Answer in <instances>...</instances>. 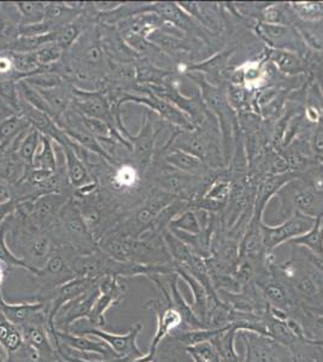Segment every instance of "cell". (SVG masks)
<instances>
[{
  "instance_id": "6da1fadb",
  "label": "cell",
  "mask_w": 323,
  "mask_h": 362,
  "mask_svg": "<svg viewBox=\"0 0 323 362\" xmlns=\"http://www.w3.org/2000/svg\"><path fill=\"white\" fill-rule=\"evenodd\" d=\"M57 245H64L74 250L78 255H87L98 250L97 240L82 220L78 204L74 198H70L63 206L57 225L51 232Z\"/></svg>"
},
{
  "instance_id": "7a4b0ae2",
  "label": "cell",
  "mask_w": 323,
  "mask_h": 362,
  "mask_svg": "<svg viewBox=\"0 0 323 362\" xmlns=\"http://www.w3.org/2000/svg\"><path fill=\"white\" fill-rule=\"evenodd\" d=\"M69 194L54 192L46 194L35 199H27L18 203L17 208L28 215L32 223L41 230L52 232L57 225L63 206L70 199Z\"/></svg>"
},
{
  "instance_id": "3957f363",
  "label": "cell",
  "mask_w": 323,
  "mask_h": 362,
  "mask_svg": "<svg viewBox=\"0 0 323 362\" xmlns=\"http://www.w3.org/2000/svg\"><path fill=\"white\" fill-rule=\"evenodd\" d=\"M143 329V322H136L126 334L109 332L99 327H88V329H71L70 332L80 336H90L97 337L105 341L111 349L114 350L117 358H123L126 361H131L134 358H141L143 350L138 346V337Z\"/></svg>"
},
{
  "instance_id": "277c9868",
  "label": "cell",
  "mask_w": 323,
  "mask_h": 362,
  "mask_svg": "<svg viewBox=\"0 0 323 362\" xmlns=\"http://www.w3.org/2000/svg\"><path fill=\"white\" fill-rule=\"evenodd\" d=\"M73 254H75V251L71 250L70 247L57 245L54 254L46 261V264L33 274L37 283L40 284L39 293L51 291L76 278L70 264Z\"/></svg>"
},
{
  "instance_id": "5b68a950",
  "label": "cell",
  "mask_w": 323,
  "mask_h": 362,
  "mask_svg": "<svg viewBox=\"0 0 323 362\" xmlns=\"http://www.w3.org/2000/svg\"><path fill=\"white\" fill-rule=\"evenodd\" d=\"M316 218L302 214L298 211H293L286 221H283L278 226H268L262 223L263 245L266 255L271 251L280 247L281 244L288 243L292 239L298 238L310 232L315 226Z\"/></svg>"
},
{
  "instance_id": "8992f818",
  "label": "cell",
  "mask_w": 323,
  "mask_h": 362,
  "mask_svg": "<svg viewBox=\"0 0 323 362\" xmlns=\"http://www.w3.org/2000/svg\"><path fill=\"white\" fill-rule=\"evenodd\" d=\"M75 112L90 119H100L109 124L116 134L122 136L117 129L110 105L102 90H81L73 86V104Z\"/></svg>"
},
{
  "instance_id": "52a82bcc",
  "label": "cell",
  "mask_w": 323,
  "mask_h": 362,
  "mask_svg": "<svg viewBox=\"0 0 323 362\" xmlns=\"http://www.w3.org/2000/svg\"><path fill=\"white\" fill-rule=\"evenodd\" d=\"M1 313L17 327L34 324L49 327V305L45 300H37V297L22 302L4 300L1 305Z\"/></svg>"
},
{
  "instance_id": "ba28073f",
  "label": "cell",
  "mask_w": 323,
  "mask_h": 362,
  "mask_svg": "<svg viewBox=\"0 0 323 362\" xmlns=\"http://www.w3.org/2000/svg\"><path fill=\"white\" fill-rule=\"evenodd\" d=\"M126 286L114 276H105L98 280V296L90 313V324L93 327L104 329L107 325L105 314L109 309L119 305L126 295Z\"/></svg>"
},
{
  "instance_id": "9c48e42d",
  "label": "cell",
  "mask_w": 323,
  "mask_h": 362,
  "mask_svg": "<svg viewBox=\"0 0 323 362\" xmlns=\"http://www.w3.org/2000/svg\"><path fill=\"white\" fill-rule=\"evenodd\" d=\"M256 286L263 298L271 308L280 310L292 317L298 309L299 303L288 288V285L278 279L271 272L266 276H261L256 280Z\"/></svg>"
},
{
  "instance_id": "30bf717a",
  "label": "cell",
  "mask_w": 323,
  "mask_h": 362,
  "mask_svg": "<svg viewBox=\"0 0 323 362\" xmlns=\"http://www.w3.org/2000/svg\"><path fill=\"white\" fill-rule=\"evenodd\" d=\"M237 336L245 343L246 358L242 362H283V355L290 353L274 339L252 331H239Z\"/></svg>"
},
{
  "instance_id": "8fae6325",
  "label": "cell",
  "mask_w": 323,
  "mask_h": 362,
  "mask_svg": "<svg viewBox=\"0 0 323 362\" xmlns=\"http://www.w3.org/2000/svg\"><path fill=\"white\" fill-rule=\"evenodd\" d=\"M98 293L97 284L95 288H90V291L82 293L81 296L76 297L75 300H70L69 303L61 307L57 317H54V329L63 332H70L78 321L82 319L90 320L92 308Z\"/></svg>"
},
{
  "instance_id": "7c38bea8",
  "label": "cell",
  "mask_w": 323,
  "mask_h": 362,
  "mask_svg": "<svg viewBox=\"0 0 323 362\" xmlns=\"http://www.w3.org/2000/svg\"><path fill=\"white\" fill-rule=\"evenodd\" d=\"M49 334L56 341H61L64 346H69L71 349L82 351V353H90L102 356L104 361H114L117 360V355L114 354V350L107 346L105 341L97 337L90 336H80V334H71V332H63L58 329H49Z\"/></svg>"
},
{
  "instance_id": "4fadbf2b",
  "label": "cell",
  "mask_w": 323,
  "mask_h": 362,
  "mask_svg": "<svg viewBox=\"0 0 323 362\" xmlns=\"http://www.w3.org/2000/svg\"><path fill=\"white\" fill-rule=\"evenodd\" d=\"M20 114L25 116L29 124L39 131L40 134L49 136L54 141H56L59 146H64V145L69 143V138L66 136L63 128L59 127V124L51 116L39 112V110L34 109L25 102H22L20 99Z\"/></svg>"
},
{
  "instance_id": "5bb4252c",
  "label": "cell",
  "mask_w": 323,
  "mask_h": 362,
  "mask_svg": "<svg viewBox=\"0 0 323 362\" xmlns=\"http://www.w3.org/2000/svg\"><path fill=\"white\" fill-rule=\"evenodd\" d=\"M61 148L64 155V167L70 187L76 191L95 182L87 168L86 162L82 160L75 150L74 143L71 140L69 139V143L61 146Z\"/></svg>"
},
{
  "instance_id": "9a60e30c",
  "label": "cell",
  "mask_w": 323,
  "mask_h": 362,
  "mask_svg": "<svg viewBox=\"0 0 323 362\" xmlns=\"http://www.w3.org/2000/svg\"><path fill=\"white\" fill-rule=\"evenodd\" d=\"M45 99L51 112L54 114V119L59 127L63 126V121L70 110L73 104V86L66 83L63 86L54 87L49 90H37Z\"/></svg>"
},
{
  "instance_id": "2e32d148",
  "label": "cell",
  "mask_w": 323,
  "mask_h": 362,
  "mask_svg": "<svg viewBox=\"0 0 323 362\" xmlns=\"http://www.w3.org/2000/svg\"><path fill=\"white\" fill-rule=\"evenodd\" d=\"M292 317L299 321L307 343L323 348V312L299 305Z\"/></svg>"
},
{
  "instance_id": "e0dca14e",
  "label": "cell",
  "mask_w": 323,
  "mask_h": 362,
  "mask_svg": "<svg viewBox=\"0 0 323 362\" xmlns=\"http://www.w3.org/2000/svg\"><path fill=\"white\" fill-rule=\"evenodd\" d=\"M174 269H175V273L179 276V278H182L192 290L193 305L191 307H192V310L196 314V317L206 326L210 305V296L208 291H206V288L201 284V281H198L194 276H191L184 268L174 264Z\"/></svg>"
},
{
  "instance_id": "ac0fdd59",
  "label": "cell",
  "mask_w": 323,
  "mask_h": 362,
  "mask_svg": "<svg viewBox=\"0 0 323 362\" xmlns=\"http://www.w3.org/2000/svg\"><path fill=\"white\" fill-rule=\"evenodd\" d=\"M155 136L150 119H145L140 132L136 136L131 134L128 138V141L131 144V151L134 153L135 160L139 162L140 167H145L151 158Z\"/></svg>"
},
{
  "instance_id": "d6986e66",
  "label": "cell",
  "mask_w": 323,
  "mask_h": 362,
  "mask_svg": "<svg viewBox=\"0 0 323 362\" xmlns=\"http://www.w3.org/2000/svg\"><path fill=\"white\" fill-rule=\"evenodd\" d=\"M32 127L25 116L16 112L0 121V148L4 151Z\"/></svg>"
},
{
  "instance_id": "ffe728a7",
  "label": "cell",
  "mask_w": 323,
  "mask_h": 362,
  "mask_svg": "<svg viewBox=\"0 0 323 362\" xmlns=\"http://www.w3.org/2000/svg\"><path fill=\"white\" fill-rule=\"evenodd\" d=\"M240 331L239 326L235 322L229 324L228 329L225 332H222L220 336L213 338V346L216 348L217 354L221 362H242L240 355L237 354L235 350V339H237V332Z\"/></svg>"
},
{
  "instance_id": "44dd1931",
  "label": "cell",
  "mask_w": 323,
  "mask_h": 362,
  "mask_svg": "<svg viewBox=\"0 0 323 362\" xmlns=\"http://www.w3.org/2000/svg\"><path fill=\"white\" fill-rule=\"evenodd\" d=\"M228 326L222 327V329H189V331H182L180 334L169 336L174 343H179L181 346L187 348V346H198L201 343H209L213 338L220 336L222 332H225L228 329Z\"/></svg>"
},
{
  "instance_id": "7402d4cb",
  "label": "cell",
  "mask_w": 323,
  "mask_h": 362,
  "mask_svg": "<svg viewBox=\"0 0 323 362\" xmlns=\"http://www.w3.org/2000/svg\"><path fill=\"white\" fill-rule=\"evenodd\" d=\"M165 160L172 165V169L186 174H199L205 168L203 160L179 148H172L165 156Z\"/></svg>"
},
{
  "instance_id": "603a6c76",
  "label": "cell",
  "mask_w": 323,
  "mask_h": 362,
  "mask_svg": "<svg viewBox=\"0 0 323 362\" xmlns=\"http://www.w3.org/2000/svg\"><path fill=\"white\" fill-rule=\"evenodd\" d=\"M163 240L169 255L172 257V264L184 267L191 262L194 254L189 249V245L182 242L180 238H177L172 230H164Z\"/></svg>"
},
{
  "instance_id": "cb8c5ba5",
  "label": "cell",
  "mask_w": 323,
  "mask_h": 362,
  "mask_svg": "<svg viewBox=\"0 0 323 362\" xmlns=\"http://www.w3.org/2000/svg\"><path fill=\"white\" fill-rule=\"evenodd\" d=\"M83 15V13H82ZM81 16L74 22H70L68 25H63L61 28L57 29L54 32V42L61 46L64 52H68L73 46L76 44L82 33L85 32V21Z\"/></svg>"
},
{
  "instance_id": "d4e9b609",
  "label": "cell",
  "mask_w": 323,
  "mask_h": 362,
  "mask_svg": "<svg viewBox=\"0 0 323 362\" xmlns=\"http://www.w3.org/2000/svg\"><path fill=\"white\" fill-rule=\"evenodd\" d=\"M145 10L155 13L163 21L172 22L174 25L182 28L189 27V17L175 3H155V4L145 5Z\"/></svg>"
},
{
  "instance_id": "484cf974",
  "label": "cell",
  "mask_w": 323,
  "mask_h": 362,
  "mask_svg": "<svg viewBox=\"0 0 323 362\" xmlns=\"http://www.w3.org/2000/svg\"><path fill=\"white\" fill-rule=\"evenodd\" d=\"M46 5L44 1H18L15 3L20 25H37L45 20Z\"/></svg>"
},
{
  "instance_id": "4316f807",
  "label": "cell",
  "mask_w": 323,
  "mask_h": 362,
  "mask_svg": "<svg viewBox=\"0 0 323 362\" xmlns=\"http://www.w3.org/2000/svg\"><path fill=\"white\" fill-rule=\"evenodd\" d=\"M40 132L33 127L29 128L28 131L18 140L16 148L17 155L28 167L33 165L34 157L40 148Z\"/></svg>"
},
{
  "instance_id": "83f0119b",
  "label": "cell",
  "mask_w": 323,
  "mask_h": 362,
  "mask_svg": "<svg viewBox=\"0 0 323 362\" xmlns=\"http://www.w3.org/2000/svg\"><path fill=\"white\" fill-rule=\"evenodd\" d=\"M34 168L44 169L49 172H57V155L54 151V140L41 134L40 148L34 157Z\"/></svg>"
},
{
  "instance_id": "f1b7e54d",
  "label": "cell",
  "mask_w": 323,
  "mask_h": 362,
  "mask_svg": "<svg viewBox=\"0 0 323 362\" xmlns=\"http://www.w3.org/2000/svg\"><path fill=\"white\" fill-rule=\"evenodd\" d=\"M322 216H319L316 218V223L314 228L307 232L305 235L298 238L292 239L288 243L293 247H307V250L312 252V254H317V255H323V230L321 227L322 223Z\"/></svg>"
},
{
  "instance_id": "f546056e",
  "label": "cell",
  "mask_w": 323,
  "mask_h": 362,
  "mask_svg": "<svg viewBox=\"0 0 323 362\" xmlns=\"http://www.w3.org/2000/svg\"><path fill=\"white\" fill-rule=\"evenodd\" d=\"M6 228H5V221L0 225V262L6 266V269H13V268H23L25 271H28L32 276L37 273L34 268L30 267L27 262L20 257H17L13 254V250L8 247L6 243Z\"/></svg>"
},
{
  "instance_id": "4dcf8cb0",
  "label": "cell",
  "mask_w": 323,
  "mask_h": 362,
  "mask_svg": "<svg viewBox=\"0 0 323 362\" xmlns=\"http://www.w3.org/2000/svg\"><path fill=\"white\" fill-rule=\"evenodd\" d=\"M51 42H54V32L35 37H18L10 51L17 54H35Z\"/></svg>"
},
{
  "instance_id": "1f68e13d",
  "label": "cell",
  "mask_w": 323,
  "mask_h": 362,
  "mask_svg": "<svg viewBox=\"0 0 323 362\" xmlns=\"http://www.w3.org/2000/svg\"><path fill=\"white\" fill-rule=\"evenodd\" d=\"M169 230L172 232H180L184 235H198L201 233V223L196 218V213L192 210H186L182 214L177 215L172 223H169Z\"/></svg>"
},
{
  "instance_id": "d6a6232c",
  "label": "cell",
  "mask_w": 323,
  "mask_h": 362,
  "mask_svg": "<svg viewBox=\"0 0 323 362\" xmlns=\"http://www.w3.org/2000/svg\"><path fill=\"white\" fill-rule=\"evenodd\" d=\"M192 177L186 173H165L158 177L160 185L163 187L164 192L170 194H181L189 191V184Z\"/></svg>"
},
{
  "instance_id": "836d02e7",
  "label": "cell",
  "mask_w": 323,
  "mask_h": 362,
  "mask_svg": "<svg viewBox=\"0 0 323 362\" xmlns=\"http://www.w3.org/2000/svg\"><path fill=\"white\" fill-rule=\"evenodd\" d=\"M13 56V69H15V78L16 81L23 80L29 75L37 73V70H40L39 64H37L35 54H17V52H11Z\"/></svg>"
},
{
  "instance_id": "e575fe53",
  "label": "cell",
  "mask_w": 323,
  "mask_h": 362,
  "mask_svg": "<svg viewBox=\"0 0 323 362\" xmlns=\"http://www.w3.org/2000/svg\"><path fill=\"white\" fill-rule=\"evenodd\" d=\"M139 180L138 170L129 165H119L114 170L111 181L116 189H128L134 187Z\"/></svg>"
},
{
  "instance_id": "d590c367",
  "label": "cell",
  "mask_w": 323,
  "mask_h": 362,
  "mask_svg": "<svg viewBox=\"0 0 323 362\" xmlns=\"http://www.w3.org/2000/svg\"><path fill=\"white\" fill-rule=\"evenodd\" d=\"M66 52L56 42H51L35 52L37 64L40 69H49L61 62Z\"/></svg>"
},
{
  "instance_id": "8d00e7d4",
  "label": "cell",
  "mask_w": 323,
  "mask_h": 362,
  "mask_svg": "<svg viewBox=\"0 0 323 362\" xmlns=\"http://www.w3.org/2000/svg\"><path fill=\"white\" fill-rule=\"evenodd\" d=\"M0 100L13 112H20V93L15 78L0 81Z\"/></svg>"
},
{
  "instance_id": "74e56055",
  "label": "cell",
  "mask_w": 323,
  "mask_h": 362,
  "mask_svg": "<svg viewBox=\"0 0 323 362\" xmlns=\"http://www.w3.org/2000/svg\"><path fill=\"white\" fill-rule=\"evenodd\" d=\"M184 353L192 358L193 362H221L213 343H201L198 346L184 348Z\"/></svg>"
},
{
  "instance_id": "f35d334b",
  "label": "cell",
  "mask_w": 323,
  "mask_h": 362,
  "mask_svg": "<svg viewBox=\"0 0 323 362\" xmlns=\"http://www.w3.org/2000/svg\"><path fill=\"white\" fill-rule=\"evenodd\" d=\"M20 37V25H16L8 17H0V46L11 49Z\"/></svg>"
},
{
  "instance_id": "ab89813d",
  "label": "cell",
  "mask_w": 323,
  "mask_h": 362,
  "mask_svg": "<svg viewBox=\"0 0 323 362\" xmlns=\"http://www.w3.org/2000/svg\"><path fill=\"white\" fill-rule=\"evenodd\" d=\"M304 184L315 194L323 196V165H317L307 170Z\"/></svg>"
},
{
  "instance_id": "60d3db41",
  "label": "cell",
  "mask_w": 323,
  "mask_h": 362,
  "mask_svg": "<svg viewBox=\"0 0 323 362\" xmlns=\"http://www.w3.org/2000/svg\"><path fill=\"white\" fill-rule=\"evenodd\" d=\"M275 62L278 64L280 69L286 71V73H292V71H298L300 69V63L298 58L295 57L293 54L288 52H278L275 54Z\"/></svg>"
},
{
  "instance_id": "b9f144b4",
  "label": "cell",
  "mask_w": 323,
  "mask_h": 362,
  "mask_svg": "<svg viewBox=\"0 0 323 362\" xmlns=\"http://www.w3.org/2000/svg\"><path fill=\"white\" fill-rule=\"evenodd\" d=\"M262 33L269 39H281L285 37L287 33L286 27H283L281 25H262Z\"/></svg>"
},
{
  "instance_id": "7bdbcfd3",
  "label": "cell",
  "mask_w": 323,
  "mask_h": 362,
  "mask_svg": "<svg viewBox=\"0 0 323 362\" xmlns=\"http://www.w3.org/2000/svg\"><path fill=\"white\" fill-rule=\"evenodd\" d=\"M90 4V8H93L97 13H109L117 10L123 3L122 1H95Z\"/></svg>"
},
{
  "instance_id": "ee69618b",
  "label": "cell",
  "mask_w": 323,
  "mask_h": 362,
  "mask_svg": "<svg viewBox=\"0 0 323 362\" xmlns=\"http://www.w3.org/2000/svg\"><path fill=\"white\" fill-rule=\"evenodd\" d=\"M18 203L20 202H17L16 199L11 198L8 202L1 203V204H0V225L4 223L5 220H6L10 215H13V213L16 211Z\"/></svg>"
},
{
  "instance_id": "f6af8a7d",
  "label": "cell",
  "mask_w": 323,
  "mask_h": 362,
  "mask_svg": "<svg viewBox=\"0 0 323 362\" xmlns=\"http://www.w3.org/2000/svg\"><path fill=\"white\" fill-rule=\"evenodd\" d=\"M281 17H283V15L276 8H266V11L263 13L264 21L268 22L269 25H276V23L281 21Z\"/></svg>"
},
{
  "instance_id": "bcb514c9",
  "label": "cell",
  "mask_w": 323,
  "mask_h": 362,
  "mask_svg": "<svg viewBox=\"0 0 323 362\" xmlns=\"http://www.w3.org/2000/svg\"><path fill=\"white\" fill-rule=\"evenodd\" d=\"M312 148L317 155L323 156V128L319 127L312 138Z\"/></svg>"
},
{
  "instance_id": "7dc6e473",
  "label": "cell",
  "mask_w": 323,
  "mask_h": 362,
  "mask_svg": "<svg viewBox=\"0 0 323 362\" xmlns=\"http://www.w3.org/2000/svg\"><path fill=\"white\" fill-rule=\"evenodd\" d=\"M3 284H4V267L0 262V293H3Z\"/></svg>"
},
{
  "instance_id": "c3c4849f",
  "label": "cell",
  "mask_w": 323,
  "mask_h": 362,
  "mask_svg": "<svg viewBox=\"0 0 323 362\" xmlns=\"http://www.w3.org/2000/svg\"><path fill=\"white\" fill-rule=\"evenodd\" d=\"M5 298L3 297V293H0V314L1 313V305H3V302H4Z\"/></svg>"
},
{
  "instance_id": "681fc988",
  "label": "cell",
  "mask_w": 323,
  "mask_h": 362,
  "mask_svg": "<svg viewBox=\"0 0 323 362\" xmlns=\"http://www.w3.org/2000/svg\"><path fill=\"white\" fill-rule=\"evenodd\" d=\"M1 151H3V150H1V148H0V153H1Z\"/></svg>"
}]
</instances>
